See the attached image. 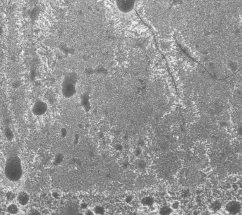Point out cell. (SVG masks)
Returning a JSON list of instances; mask_svg holds the SVG:
<instances>
[{
  "mask_svg": "<svg viewBox=\"0 0 242 215\" xmlns=\"http://www.w3.org/2000/svg\"><path fill=\"white\" fill-rule=\"evenodd\" d=\"M6 178L12 182L20 180L23 175V167L20 158L17 156H11L6 160L5 167Z\"/></svg>",
  "mask_w": 242,
  "mask_h": 215,
  "instance_id": "6da1fadb",
  "label": "cell"
},
{
  "mask_svg": "<svg viewBox=\"0 0 242 215\" xmlns=\"http://www.w3.org/2000/svg\"><path fill=\"white\" fill-rule=\"evenodd\" d=\"M63 95L65 98L69 99L73 96L76 93V82L72 78H69L63 83L62 89Z\"/></svg>",
  "mask_w": 242,
  "mask_h": 215,
  "instance_id": "7a4b0ae2",
  "label": "cell"
},
{
  "mask_svg": "<svg viewBox=\"0 0 242 215\" xmlns=\"http://www.w3.org/2000/svg\"><path fill=\"white\" fill-rule=\"evenodd\" d=\"M47 108V104L45 102L37 100L33 105L32 112L36 116H42L46 113Z\"/></svg>",
  "mask_w": 242,
  "mask_h": 215,
  "instance_id": "3957f363",
  "label": "cell"
},
{
  "mask_svg": "<svg viewBox=\"0 0 242 215\" xmlns=\"http://www.w3.org/2000/svg\"><path fill=\"white\" fill-rule=\"evenodd\" d=\"M17 202L21 206H25L30 201V196L25 191H21L18 194L16 197Z\"/></svg>",
  "mask_w": 242,
  "mask_h": 215,
  "instance_id": "277c9868",
  "label": "cell"
},
{
  "mask_svg": "<svg viewBox=\"0 0 242 215\" xmlns=\"http://www.w3.org/2000/svg\"><path fill=\"white\" fill-rule=\"evenodd\" d=\"M240 209H241L240 204L235 201H231L229 203L227 204L226 206V211H228L229 213H233V214L237 213L238 211L240 210Z\"/></svg>",
  "mask_w": 242,
  "mask_h": 215,
  "instance_id": "5b68a950",
  "label": "cell"
},
{
  "mask_svg": "<svg viewBox=\"0 0 242 215\" xmlns=\"http://www.w3.org/2000/svg\"><path fill=\"white\" fill-rule=\"evenodd\" d=\"M7 211L11 214H16L18 213L19 207L16 204L12 203L8 205L7 207Z\"/></svg>",
  "mask_w": 242,
  "mask_h": 215,
  "instance_id": "8992f818",
  "label": "cell"
},
{
  "mask_svg": "<svg viewBox=\"0 0 242 215\" xmlns=\"http://www.w3.org/2000/svg\"><path fill=\"white\" fill-rule=\"evenodd\" d=\"M64 159V156L62 153H57L54 159V164L56 165H58L59 163H61L62 162Z\"/></svg>",
  "mask_w": 242,
  "mask_h": 215,
  "instance_id": "52a82bcc",
  "label": "cell"
},
{
  "mask_svg": "<svg viewBox=\"0 0 242 215\" xmlns=\"http://www.w3.org/2000/svg\"><path fill=\"white\" fill-rule=\"evenodd\" d=\"M180 206V203L179 201H174L172 202L171 205H170V208L172 211H177L179 209Z\"/></svg>",
  "mask_w": 242,
  "mask_h": 215,
  "instance_id": "ba28073f",
  "label": "cell"
},
{
  "mask_svg": "<svg viewBox=\"0 0 242 215\" xmlns=\"http://www.w3.org/2000/svg\"><path fill=\"white\" fill-rule=\"evenodd\" d=\"M5 136L6 137V138H8L9 140H11L12 139H13V133L9 128H6V129H5Z\"/></svg>",
  "mask_w": 242,
  "mask_h": 215,
  "instance_id": "9c48e42d",
  "label": "cell"
},
{
  "mask_svg": "<svg viewBox=\"0 0 242 215\" xmlns=\"http://www.w3.org/2000/svg\"><path fill=\"white\" fill-rule=\"evenodd\" d=\"M102 211H104V209H103L102 207L101 206H97L93 209V211L94 214H100L104 213V212H102Z\"/></svg>",
  "mask_w": 242,
  "mask_h": 215,
  "instance_id": "30bf717a",
  "label": "cell"
},
{
  "mask_svg": "<svg viewBox=\"0 0 242 215\" xmlns=\"http://www.w3.org/2000/svg\"><path fill=\"white\" fill-rule=\"evenodd\" d=\"M52 196L54 199H59L61 197V194H60V192H59L58 191H54V192L52 193Z\"/></svg>",
  "mask_w": 242,
  "mask_h": 215,
  "instance_id": "8fae6325",
  "label": "cell"
},
{
  "mask_svg": "<svg viewBox=\"0 0 242 215\" xmlns=\"http://www.w3.org/2000/svg\"><path fill=\"white\" fill-rule=\"evenodd\" d=\"M67 134H68V131H67L66 129H65V128H62V129H60V134L62 137L65 138L66 136H67Z\"/></svg>",
  "mask_w": 242,
  "mask_h": 215,
  "instance_id": "7c38bea8",
  "label": "cell"
}]
</instances>
